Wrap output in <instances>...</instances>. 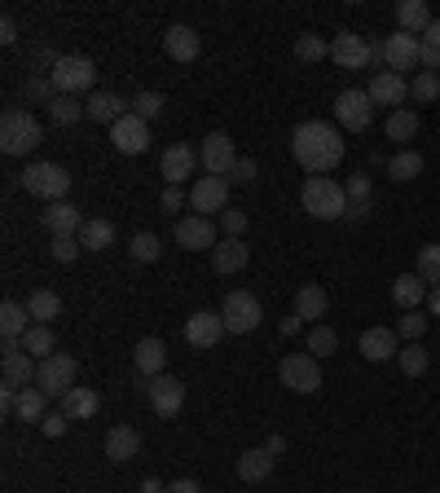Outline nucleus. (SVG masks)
<instances>
[{
	"label": "nucleus",
	"mask_w": 440,
	"mask_h": 493,
	"mask_svg": "<svg viewBox=\"0 0 440 493\" xmlns=\"http://www.w3.org/2000/svg\"><path fill=\"white\" fill-rule=\"evenodd\" d=\"M164 49H168L172 62H194L199 58V35H194V27H185V23H176V27H168V35H164Z\"/></svg>",
	"instance_id": "nucleus-25"
},
{
	"label": "nucleus",
	"mask_w": 440,
	"mask_h": 493,
	"mask_svg": "<svg viewBox=\"0 0 440 493\" xmlns=\"http://www.w3.org/2000/svg\"><path fill=\"white\" fill-rule=\"evenodd\" d=\"M216 221L211 216H181L176 221V247H185V251H216Z\"/></svg>",
	"instance_id": "nucleus-13"
},
{
	"label": "nucleus",
	"mask_w": 440,
	"mask_h": 493,
	"mask_svg": "<svg viewBox=\"0 0 440 493\" xmlns=\"http://www.w3.org/2000/svg\"><path fill=\"white\" fill-rule=\"evenodd\" d=\"M370 176L366 172H352V176H343V194H348V203H370Z\"/></svg>",
	"instance_id": "nucleus-50"
},
{
	"label": "nucleus",
	"mask_w": 440,
	"mask_h": 493,
	"mask_svg": "<svg viewBox=\"0 0 440 493\" xmlns=\"http://www.w3.org/2000/svg\"><path fill=\"white\" fill-rule=\"evenodd\" d=\"M141 454V436L136 428H110L106 431V459L110 462H133Z\"/></svg>",
	"instance_id": "nucleus-29"
},
{
	"label": "nucleus",
	"mask_w": 440,
	"mask_h": 493,
	"mask_svg": "<svg viewBox=\"0 0 440 493\" xmlns=\"http://www.w3.org/2000/svg\"><path fill=\"white\" fill-rule=\"evenodd\" d=\"M5 388H14V393H23V388H35V374H40V362H35L32 353L23 348V339H5Z\"/></svg>",
	"instance_id": "nucleus-8"
},
{
	"label": "nucleus",
	"mask_w": 440,
	"mask_h": 493,
	"mask_svg": "<svg viewBox=\"0 0 440 493\" xmlns=\"http://www.w3.org/2000/svg\"><path fill=\"white\" fill-rule=\"evenodd\" d=\"M397 365L406 370L409 379H418V374H427V348H423V344H406V348L397 353Z\"/></svg>",
	"instance_id": "nucleus-44"
},
{
	"label": "nucleus",
	"mask_w": 440,
	"mask_h": 493,
	"mask_svg": "<svg viewBox=\"0 0 440 493\" xmlns=\"http://www.w3.org/2000/svg\"><path fill=\"white\" fill-rule=\"evenodd\" d=\"M295 58H304V62H322V58H331V44L322 40V35H295Z\"/></svg>",
	"instance_id": "nucleus-43"
},
{
	"label": "nucleus",
	"mask_w": 440,
	"mask_h": 493,
	"mask_svg": "<svg viewBox=\"0 0 440 493\" xmlns=\"http://www.w3.org/2000/svg\"><path fill=\"white\" fill-rule=\"evenodd\" d=\"M159 203H164V212H176V207L185 203V194H181L176 185H168V190H164V198H159Z\"/></svg>",
	"instance_id": "nucleus-57"
},
{
	"label": "nucleus",
	"mask_w": 440,
	"mask_h": 493,
	"mask_svg": "<svg viewBox=\"0 0 440 493\" xmlns=\"http://www.w3.org/2000/svg\"><path fill=\"white\" fill-rule=\"evenodd\" d=\"M136 493H164V485H159V480H154V476H145V480H141V485H136Z\"/></svg>",
	"instance_id": "nucleus-61"
},
{
	"label": "nucleus",
	"mask_w": 440,
	"mask_h": 493,
	"mask_svg": "<svg viewBox=\"0 0 440 493\" xmlns=\"http://www.w3.org/2000/svg\"><path fill=\"white\" fill-rule=\"evenodd\" d=\"M84 106H89V119H93V124H106V128H115V124L128 115V106H133V101H124L119 93H93V98L84 101Z\"/></svg>",
	"instance_id": "nucleus-24"
},
{
	"label": "nucleus",
	"mask_w": 440,
	"mask_h": 493,
	"mask_svg": "<svg viewBox=\"0 0 440 493\" xmlns=\"http://www.w3.org/2000/svg\"><path fill=\"white\" fill-rule=\"evenodd\" d=\"M159 256H164V242H159L154 233H136V238H133V261L154 264Z\"/></svg>",
	"instance_id": "nucleus-49"
},
{
	"label": "nucleus",
	"mask_w": 440,
	"mask_h": 493,
	"mask_svg": "<svg viewBox=\"0 0 440 493\" xmlns=\"http://www.w3.org/2000/svg\"><path fill=\"white\" fill-rule=\"evenodd\" d=\"M383 132H388V141H414V137H418V110H409V106L392 110L388 124H383Z\"/></svg>",
	"instance_id": "nucleus-37"
},
{
	"label": "nucleus",
	"mask_w": 440,
	"mask_h": 493,
	"mask_svg": "<svg viewBox=\"0 0 440 493\" xmlns=\"http://www.w3.org/2000/svg\"><path fill=\"white\" fill-rule=\"evenodd\" d=\"M40 221H44V230L53 233V238H58V233H75V238H80V230H84V221H89V216H84L75 203L62 198V203H49V207L40 212Z\"/></svg>",
	"instance_id": "nucleus-21"
},
{
	"label": "nucleus",
	"mask_w": 440,
	"mask_h": 493,
	"mask_svg": "<svg viewBox=\"0 0 440 493\" xmlns=\"http://www.w3.org/2000/svg\"><path fill=\"white\" fill-rule=\"evenodd\" d=\"M335 348H339V335L331 327H313V330H308V353H313L317 362H322V357H331Z\"/></svg>",
	"instance_id": "nucleus-45"
},
{
	"label": "nucleus",
	"mask_w": 440,
	"mask_h": 493,
	"mask_svg": "<svg viewBox=\"0 0 440 493\" xmlns=\"http://www.w3.org/2000/svg\"><path fill=\"white\" fill-rule=\"evenodd\" d=\"M164 493H203V485L185 476V480H172V485H168V489H164Z\"/></svg>",
	"instance_id": "nucleus-58"
},
{
	"label": "nucleus",
	"mask_w": 440,
	"mask_h": 493,
	"mask_svg": "<svg viewBox=\"0 0 440 493\" xmlns=\"http://www.w3.org/2000/svg\"><path fill=\"white\" fill-rule=\"evenodd\" d=\"M67 428H70V419L62 414V410H53V414H44V419H40V431H44V436H62Z\"/></svg>",
	"instance_id": "nucleus-55"
},
{
	"label": "nucleus",
	"mask_w": 440,
	"mask_h": 493,
	"mask_svg": "<svg viewBox=\"0 0 440 493\" xmlns=\"http://www.w3.org/2000/svg\"><path fill=\"white\" fill-rule=\"evenodd\" d=\"M164 176H168V185H181L185 176H194V167H199V150L194 146H185V141H176L164 150Z\"/></svg>",
	"instance_id": "nucleus-23"
},
{
	"label": "nucleus",
	"mask_w": 440,
	"mask_h": 493,
	"mask_svg": "<svg viewBox=\"0 0 440 493\" xmlns=\"http://www.w3.org/2000/svg\"><path fill=\"white\" fill-rule=\"evenodd\" d=\"M75 374H80V362L70 357V353H53V357H44L40 362V374H35V388H44L49 396H62L75 388Z\"/></svg>",
	"instance_id": "nucleus-9"
},
{
	"label": "nucleus",
	"mask_w": 440,
	"mask_h": 493,
	"mask_svg": "<svg viewBox=\"0 0 440 493\" xmlns=\"http://www.w3.org/2000/svg\"><path fill=\"white\" fill-rule=\"evenodd\" d=\"M370 101L374 106H392V110H401L409 98V80L406 75H392V71H374V80H370Z\"/></svg>",
	"instance_id": "nucleus-20"
},
{
	"label": "nucleus",
	"mask_w": 440,
	"mask_h": 493,
	"mask_svg": "<svg viewBox=\"0 0 440 493\" xmlns=\"http://www.w3.org/2000/svg\"><path fill=\"white\" fill-rule=\"evenodd\" d=\"M304 327V322H300V318H295V313H291V318H282V335H295V330Z\"/></svg>",
	"instance_id": "nucleus-62"
},
{
	"label": "nucleus",
	"mask_w": 440,
	"mask_h": 493,
	"mask_svg": "<svg viewBox=\"0 0 440 493\" xmlns=\"http://www.w3.org/2000/svg\"><path fill=\"white\" fill-rule=\"evenodd\" d=\"M251 261V251L242 247V238H225V242H216V251H211V269L216 273H242Z\"/></svg>",
	"instance_id": "nucleus-27"
},
{
	"label": "nucleus",
	"mask_w": 440,
	"mask_h": 493,
	"mask_svg": "<svg viewBox=\"0 0 440 493\" xmlns=\"http://www.w3.org/2000/svg\"><path fill=\"white\" fill-rule=\"evenodd\" d=\"M49 80H53V89L62 98H80V93H89L98 84V66H93V58H84V53H62L58 66L49 71Z\"/></svg>",
	"instance_id": "nucleus-4"
},
{
	"label": "nucleus",
	"mask_w": 440,
	"mask_h": 493,
	"mask_svg": "<svg viewBox=\"0 0 440 493\" xmlns=\"http://www.w3.org/2000/svg\"><path fill=\"white\" fill-rule=\"evenodd\" d=\"M300 203H304V212L313 221H339V216H348V194H343V185H339L335 176H308Z\"/></svg>",
	"instance_id": "nucleus-3"
},
{
	"label": "nucleus",
	"mask_w": 440,
	"mask_h": 493,
	"mask_svg": "<svg viewBox=\"0 0 440 493\" xmlns=\"http://www.w3.org/2000/svg\"><path fill=\"white\" fill-rule=\"evenodd\" d=\"M220 230H225V238H242L247 233V212H220Z\"/></svg>",
	"instance_id": "nucleus-52"
},
{
	"label": "nucleus",
	"mask_w": 440,
	"mask_h": 493,
	"mask_svg": "<svg viewBox=\"0 0 440 493\" xmlns=\"http://www.w3.org/2000/svg\"><path fill=\"white\" fill-rule=\"evenodd\" d=\"M423 330H427V318H423L418 308H414V313H406V318L397 322V335H401L406 344H418V339H423Z\"/></svg>",
	"instance_id": "nucleus-51"
},
{
	"label": "nucleus",
	"mask_w": 440,
	"mask_h": 493,
	"mask_svg": "<svg viewBox=\"0 0 440 493\" xmlns=\"http://www.w3.org/2000/svg\"><path fill=\"white\" fill-rule=\"evenodd\" d=\"M409 98L414 101H436L440 98V75L436 71H414V80H409Z\"/></svg>",
	"instance_id": "nucleus-42"
},
{
	"label": "nucleus",
	"mask_w": 440,
	"mask_h": 493,
	"mask_svg": "<svg viewBox=\"0 0 440 493\" xmlns=\"http://www.w3.org/2000/svg\"><path fill=\"white\" fill-rule=\"evenodd\" d=\"M414 273H418L427 287H440V242L418 247V256H414Z\"/></svg>",
	"instance_id": "nucleus-41"
},
{
	"label": "nucleus",
	"mask_w": 440,
	"mask_h": 493,
	"mask_svg": "<svg viewBox=\"0 0 440 493\" xmlns=\"http://www.w3.org/2000/svg\"><path fill=\"white\" fill-rule=\"evenodd\" d=\"M49 119H53L58 128H75L80 119H89V106H84L80 98H62V93H58L53 106H49Z\"/></svg>",
	"instance_id": "nucleus-35"
},
{
	"label": "nucleus",
	"mask_w": 440,
	"mask_h": 493,
	"mask_svg": "<svg viewBox=\"0 0 440 493\" xmlns=\"http://www.w3.org/2000/svg\"><path fill=\"white\" fill-rule=\"evenodd\" d=\"M427 291H432V287H427L418 273H401V278L392 282V304H397L401 313H414V308L427 299Z\"/></svg>",
	"instance_id": "nucleus-26"
},
{
	"label": "nucleus",
	"mask_w": 440,
	"mask_h": 493,
	"mask_svg": "<svg viewBox=\"0 0 440 493\" xmlns=\"http://www.w3.org/2000/svg\"><path fill=\"white\" fill-rule=\"evenodd\" d=\"M62 414H67L70 423L93 419V414H98V393H93V388H70V393L62 396Z\"/></svg>",
	"instance_id": "nucleus-34"
},
{
	"label": "nucleus",
	"mask_w": 440,
	"mask_h": 493,
	"mask_svg": "<svg viewBox=\"0 0 440 493\" xmlns=\"http://www.w3.org/2000/svg\"><path fill=\"white\" fill-rule=\"evenodd\" d=\"M220 318H225V330L229 335H251L265 318V304L251 296V291H229L225 304H220Z\"/></svg>",
	"instance_id": "nucleus-7"
},
{
	"label": "nucleus",
	"mask_w": 440,
	"mask_h": 493,
	"mask_svg": "<svg viewBox=\"0 0 440 493\" xmlns=\"http://www.w3.org/2000/svg\"><path fill=\"white\" fill-rule=\"evenodd\" d=\"M23 348H27L32 357L44 362V357H53V353H58V335H53V327H40V322H35V327L23 335Z\"/></svg>",
	"instance_id": "nucleus-39"
},
{
	"label": "nucleus",
	"mask_w": 440,
	"mask_h": 493,
	"mask_svg": "<svg viewBox=\"0 0 440 493\" xmlns=\"http://www.w3.org/2000/svg\"><path fill=\"white\" fill-rule=\"evenodd\" d=\"M397 23H401V32L423 35L432 23H436V18H432L427 0H401V5H397Z\"/></svg>",
	"instance_id": "nucleus-30"
},
{
	"label": "nucleus",
	"mask_w": 440,
	"mask_h": 493,
	"mask_svg": "<svg viewBox=\"0 0 440 493\" xmlns=\"http://www.w3.org/2000/svg\"><path fill=\"white\" fill-rule=\"evenodd\" d=\"M40 141H44V128H40V119L32 110H23V106L5 110V119H0V150L5 155L23 159V155H32Z\"/></svg>",
	"instance_id": "nucleus-2"
},
{
	"label": "nucleus",
	"mask_w": 440,
	"mask_h": 493,
	"mask_svg": "<svg viewBox=\"0 0 440 493\" xmlns=\"http://www.w3.org/2000/svg\"><path fill=\"white\" fill-rule=\"evenodd\" d=\"M80 242H84V251H106V247H115V225L102 221V216H93V221H84Z\"/></svg>",
	"instance_id": "nucleus-36"
},
{
	"label": "nucleus",
	"mask_w": 440,
	"mask_h": 493,
	"mask_svg": "<svg viewBox=\"0 0 440 493\" xmlns=\"http://www.w3.org/2000/svg\"><path fill=\"white\" fill-rule=\"evenodd\" d=\"M291 155H295V164L304 167L308 176H331L343 164V132L335 124L308 119V124L291 132Z\"/></svg>",
	"instance_id": "nucleus-1"
},
{
	"label": "nucleus",
	"mask_w": 440,
	"mask_h": 493,
	"mask_svg": "<svg viewBox=\"0 0 440 493\" xmlns=\"http://www.w3.org/2000/svg\"><path fill=\"white\" fill-rule=\"evenodd\" d=\"M225 198H229L225 176H199L190 190V207H194V216H211V212H225Z\"/></svg>",
	"instance_id": "nucleus-18"
},
{
	"label": "nucleus",
	"mask_w": 440,
	"mask_h": 493,
	"mask_svg": "<svg viewBox=\"0 0 440 493\" xmlns=\"http://www.w3.org/2000/svg\"><path fill=\"white\" fill-rule=\"evenodd\" d=\"M53 98H58V89H53L49 75H32V80L23 84V101H44V106H53Z\"/></svg>",
	"instance_id": "nucleus-47"
},
{
	"label": "nucleus",
	"mask_w": 440,
	"mask_h": 493,
	"mask_svg": "<svg viewBox=\"0 0 440 493\" xmlns=\"http://www.w3.org/2000/svg\"><path fill=\"white\" fill-rule=\"evenodd\" d=\"M265 450H269L273 459H277V454H282V450H286V436H277V431H273L269 441H265Z\"/></svg>",
	"instance_id": "nucleus-60"
},
{
	"label": "nucleus",
	"mask_w": 440,
	"mask_h": 493,
	"mask_svg": "<svg viewBox=\"0 0 440 493\" xmlns=\"http://www.w3.org/2000/svg\"><path fill=\"white\" fill-rule=\"evenodd\" d=\"M133 365H136V374H141V379H159V374L168 370V344H164V339H154V335H150V339H141V344L133 348Z\"/></svg>",
	"instance_id": "nucleus-22"
},
{
	"label": "nucleus",
	"mask_w": 440,
	"mask_h": 493,
	"mask_svg": "<svg viewBox=\"0 0 440 493\" xmlns=\"http://www.w3.org/2000/svg\"><path fill=\"white\" fill-rule=\"evenodd\" d=\"M27 318H32V313H27V304H18V299H5V304H0V335H5V339H23V335H27Z\"/></svg>",
	"instance_id": "nucleus-32"
},
{
	"label": "nucleus",
	"mask_w": 440,
	"mask_h": 493,
	"mask_svg": "<svg viewBox=\"0 0 440 493\" xmlns=\"http://www.w3.org/2000/svg\"><path fill=\"white\" fill-rule=\"evenodd\" d=\"M145 401H150V410H154L159 419H176L181 405H185V384L172 379V374H159V379L145 384Z\"/></svg>",
	"instance_id": "nucleus-11"
},
{
	"label": "nucleus",
	"mask_w": 440,
	"mask_h": 493,
	"mask_svg": "<svg viewBox=\"0 0 440 493\" xmlns=\"http://www.w3.org/2000/svg\"><path fill=\"white\" fill-rule=\"evenodd\" d=\"M335 119L343 132H366L374 119V101L366 89H343L335 98Z\"/></svg>",
	"instance_id": "nucleus-10"
},
{
	"label": "nucleus",
	"mask_w": 440,
	"mask_h": 493,
	"mask_svg": "<svg viewBox=\"0 0 440 493\" xmlns=\"http://www.w3.org/2000/svg\"><path fill=\"white\" fill-rule=\"evenodd\" d=\"M383 66L392 71V75H406V71H414L418 66V35H409V32H397L383 40Z\"/></svg>",
	"instance_id": "nucleus-15"
},
{
	"label": "nucleus",
	"mask_w": 440,
	"mask_h": 493,
	"mask_svg": "<svg viewBox=\"0 0 440 493\" xmlns=\"http://www.w3.org/2000/svg\"><path fill=\"white\" fill-rule=\"evenodd\" d=\"M199 159H203L207 176H225V181H229V172H234V164H238V150H234V141H229L225 132H207Z\"/></svg>",
	"instance_id": "nucleus-12"
},
{
	"label": "nucleus",
	"mask_w": 440,
	"mask_h": 493,
	"mask_svg": "<svg viewBox=\"0 0 440 493\" xmlns=\"http://www.w3.org/2000/svg\"><path fill=\"white\" fill-rule=\"evenodd\" d=\"M326 304H331L326 291H322L317 282H308V287L295 291V318H300V322H317V318H326Z\"/></svg>",
	"instance_id": "nucleus-31"
},
{
	"label": "nucleus",
	"mask_w": 440,
	"mask_h": 493,
	"mask_svg": "<svg viewBox=\"0 0 440 493\" xmlns=\"http://www.w3.org/2000/svg\"><path fill=\"white\" fill-rule=\"evenodd\" d=\"M418 66H423V71H436V75H440V44L418 40Z\"/></svg>",
	"instance_id": "nucleus-54"
},
{
	"label": "nucleus",
	"mask_w": 440,
	"mask_h": 493,
	"mask_svg": "<svg viewBox=\"0 0 440 493\" xmlns=\"http://www.w3.org/2000/svg\"><path fill=\"white\" fill-rule=\"evenodd\" d=\"M277 379H282V388H291V393H317L322 388V362L313 357V353H286L282 362H277Z\"/></svg>",
	"instance_id": "nucleus-6"
},
{
	"label": "nucleus",
	"mask_w": 440,
	"mask_h": 493,
	"mask_svg": "<svg viewBox=\"0 0 440 493\" xmlns=\"http://www.w3.org/2000/svg\"><path fill=\"white\" fill-rule=\"evenodd\" d=\"M80 251H84V242H80L75 233H58V238L49 242V256H53L58 264H70L75 256H80Z\"/></svg>",
	"instance_id": "nucleus-48"
},
{
	"label": "nucleus",
	"mask_w": 440,
	"mask_h": 493,
	"mask_svg": "<svg viewBox=\"0 0 440 493\" xmlns=\"http://www.w3.org/2000/svg\"><path fill=\"white\" fill-rule=\"evenodd\" d=\"M27 313H32L40 327H49L53 318H62V296L49 291V287H40V291H32V299H27Z\"/></svg>",
	"instance_id": "nucleus-33"
},
{
	"label": "nucleus",
	"mask_w": 440,
	"mask_h": 493,
	"mask_svg": "<svg viewBox=\"0 0 440 493\" xmlns=\"http://www.w3.org/2000/svg\"><path fill=\"white\" fill-rule=\"evenodd\" d=\"M23 190L35 198H44V203H62L70 190V172L62 164H27V172H23Z\"/></svg>",
	"instance_id": "nucleus-5"
},
{
	"label": "nucleus",
	"mask_w": 440,
	"mask_h": 493,
	"mask_svg": "<svg viewBox=\"0 0 440 493\" xmlns=\"http://www.w3.org/2000/svg\"><path fill=\"white\" fill-rule=\"evenodd\" d=\"M256 176H260V164L247 159V155H242V159L234 164V172H229V181H238V185H247V181H256Z\"/></svg>",
	"instance_id": "nucleus-53"
},
{
	"label": "nucleus",
	"mask_w": 440,
	"mask_h": 493,
	"mask_svg": "<svg viewBox=\"0 0 440 493\" xmlns=\"http://www.w3.org/2000/svg\"><path fill=\"white\" fill-rule=\"evenodd\" d=\"M418 40H427V44H440V18H436V23H432V27H427L423 35H418Z\"/></svg>",
	"instance_id": "nucleus-63"
},
{
	"label": "nucleus",
	"mask_w": 440,
	"mask_h": 493,
	"mask_svg": "<svg viewBox=\"0 0 440 493\" xmlns=\"http://www.w3.org/2000/svg\"><path fill=\"white\" fill-rule=\"evenodd\" d=\"M370 216V203H348V221H366Z\"/></svg>",
	"instance_id": "nucleus-59"
},
{
	"label": "nucleus",
	"mask_w": 440,
	"mask_h": 493,
	"mask_svg": "<svg viewBox=\"0 0 440 493\" xmlns=\"http://www.w3.org/2000/svg\"><path fill=\"white\" fill-rule=\"evenodd\" d=\"M397 339H401V335H397L392 327H370V330H361L357 348H361L366 362H397V353H401Z\"/></svg>",
	"instance_id": "nucleus-19"
},
{
	"label": "nucleus",
	"mask_w": 440,
	"mask_h": 493,
	"mask_svg": "<svg viewBox=\"0 0 440 493\" xmlns=\"http://www.w3.org/2000/svg\"><path fill=\"white\" fill-rule=\"evenodd\" d=\"M110 141H115L119 155H145V150H150V124L136 119L133 110H128V115L110 128Z\"/></svg>",
	"instance_id": "nucleus-17"
},
{
	"label": "nucleus",
	"mask_w": 440,
	"mask_h": 493,
	"mask_svg": "<svg viewBox=\"0 0 440 493\" xmlns=\"http://www.w3.org/2000/svg\"><path fill=\"white\" fill-rule=\"evenodd\" d=\"M44 405H49V393H44V388H23L14 414H18L23 423H40V419H44Z\"/></svg>",
	"instance_id": "nucleus-40"
},
{
	"label": "nucleus",
	"mask_w": 440,
	"mask_h": 493,
	"mask_svg": "<svg viewBox=\"0 0 440 493\" xmlns=\"http://www.w3.org/2000/svg\"><path fill=\"white\" fill-rule=\"evenodd\" d=\"M164 106H168L164 93H150V89H145V93H136V98H133V115L150 124V119H159V115H164Z\"/></svg>",
	"instance_id": "nucleus-46"
},
{
	"label": "nucleus",
	"mask_w": 440,
	"mask_h": 493,
	"mask_svg": "<svg viewBox=\"0 0 440 493\" xmlns=\"http://www.w3.org/2000/svg\"><path fill=\"white\" fill-rule=\"evenodd\" d=\"M225 335H229V330H225V318H220V313H207L203 308V313H190V318H185V344L199 348V353H203V348H216Z\"/></svg>",
	"instance_id": "nucleus-14"
},
{
	"label": "nucleus",
	"mask_w": 440,
	"mask_h": 493,
	"mask_svg": "<svg viewBox=\"0 0 440 493\" xmlns=\"http://www.w3.org/2000/svg\"><path fill=\"white\" fill-rule=\"evenodd\" d=\"M14 40H18V23L5 14V18H0V44H14Z\"/></svg>",
	"instance_id": "nucleus-56"
},
{
	"label": "nucleus",
	"mask_w": 440,
	"mask_h": 493,
	"mask_svg": "<svg viewBox=\"0 0 440 493\" xmlns=\"http://www.w3.org/2000/svg\"><path fill=\"white\" fill-rule=\"evenodd\" d=\"M388 176L392 181H414V176H423V155L406 146V150H397L392 159H388Z\"/></svg>",
	"instance_id": "nucleus-38"
},
{
	"label": "nucleus",
	"mask_w": 440,
	"mask_h": 493,
	"mask_svg": "<svg viewBox=\"0 0 440 493\" xmlns=\"http://www.w3.org/2000/svg\"><path fill=\"white\" fill-rule=\"evenodd\" d=\"M427 308H432V318H440V287L427 291Z\"/></svg>",
	"instance_id": "nucleus-64"
},
{
	"label": "nucleus",
	"mask_w": 440,
	"mask_h": 493,
	"mask_svg": "<svg viewBox=\"0 0 440 493\" xmlns=\"http://www.w3.org/2000/svg\"><path fill=\"white\" fill-rule=\"evenodd\" d=\"M331 58H335L343 71H366V66L374 62L370 58V40L357 32H339L335 40H331Z\"/></svg>",
	"instance_id": "nucleus-16"
},
{
	"label": "nucleus",
	"mask_w": 440,
	"mask_h": 493,
	"mask_svg": "<svg viewBox=\"0 0 440 493\" xmlns=\"http://www.w3.org/2000/svg\"><path fill=\"white\" fill-rule=\"evenodd\" d=\"M269 471H273V454L265 445L238 454V480H242V485H260V480H269Z\"/></svg>",
	"instance_id": "nucleus-28"
}]
</instances>
